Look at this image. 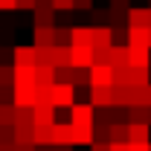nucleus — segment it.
Here are the masks:
<instances>
[{
    "label": "nucleus",
    "instance_id": "nucleus-16",
    "mask_svg": "<svg viewBox=\"0 0 151 151\" xmlns=\"http://www.w3.org/2000/svg\"><path fill=\"white\" fill-rule=\"evenodd\" d=\"M128 50H131L128 64H131L134 70H148V64H151V50H134V47H128Z\"/></svg>",
    "mask_w": 151,
    "mask_h": 151
},
{
    "label": "nucleus",
    "instance_id": "nucleus-18",
    "mask_svg": "<svg viewBox=\"0 0 151 151\" xmlns=\"http://www.w3.org/2000/svg\"><path fill=\"white\" fill-rule=\"evenodd\" d=\"M131 128V145H151V125H128Z\"/></svg>",
    "mask_w": 151,
    "mask_h": 151
},
{
    "label": "nucleus",
    "instance_id": "nucleus-28",
    "mask_svg": "<svg viewBox=\"0 0 151 151\" xmlns=\"http://www.w3.org/2000/svg\"><path fill=\"white\" fill-rule=\"evenodd\" d=\"M134 6L131 0H111V12H116V15H128Z\"/></svg>",
    "mask_w": 151,
    "mask_h": 151
},
{
    "label": "nucleus",
    "instance_id": "nucleus-1",
    "mask_svg": "<svg viewBox=\"0 0 151 151\" xmlns=\"http://www.w3.org/2000/svg\"><path fill=\"white\" fill-rule=\"evenodd\" d=\"M70 125H76V128H93L96 125V108L90 102H76L70 108Z\"/></svg>",
    "mask_w": 151,
    "mask_h": 151
},
{
    "label": "nucleus",
    "instance_id": "nucleus-26",
    "mask_svg": "<svg viewBox=\"0 0 151 151\" xmlns=\"http://www.w3.org/2000/svg\"><path fill=\"white\" fill-rule=\"evenodd\" d=\"M52 87H55V84H52ZM52 87H44V84H38V87H35L38 108H44V105H52Z\"/></svg>",
    "mask_w": 151,
    "mask_h": 151
},
{
    "label": "nucleus",
    "instance_id": "nucleus-20",
    "mask_svg": "<svg viewBox=\"0 0 151 151\" xmlns=\"http://www.w3.org/2000/svg\"><path fill=\"white\" fill-rule=\"evenodd\" d=\"M15 119H18V108H15V102L0 105V128H15Z\"/></svg>",
    "mask_w": 151,
    "mask_h": 151
},
{
    "label": "nucleus",
    "instance_id": "nucleus-30",
    "mask_svg": "<svg viewBox=\"0 0 151 151\" xmlns=\"http://www.w3.org/2000/svg\"><path fill=\"white\" fill-rule=\"evenodd\" d=\"M76 9V0H55V12H70Z\"/></svg>",
    "mask_w": 151,
    "mask_h": 151
},
{
    "label": "nucleus",
    "instance_id": "nucleus-38",
    "mask_svg": "<svg viewBox=\"0 0 151 151\" xmlns=\"http://www.w3.org/2000/svg\"><path fill=\"white\" fill-rule=\"evenodd\" d=\"M145 105H148V108H151V87H148V90H145Z\"/></svg>",
    "mask_w": 151,
    "mask_h": 151
},
{
    "label": "nucleus",
    "instance_id": "nucleus-9",
    "mask_svg": "<svg viewBox=\"0 0 151 151\" xmlns=\"http://www.w3.org/2000/svg\"><path fill=\"white\" fill-rule=\"evenodd\" d=\"M55 145H61V148L76 145V128L70 122H58L55 125Z\"/></svg>",
    "mask_w": 151,
    "mask_h": 151
},
{
    "label": "nucleus",
    "instance_id": "nucleus-29",
    "mask_svg": "<svg viewBox=\"0 0 151 151\" xmlns=\"http://www.w3.org/2000/svg\"><path fill=\"white\" fill-rule=\"evenodd\" d=\"M76 84H90V70H76Z\"/></svg>",
    "mask_w": 151,
    "mask_h": 151
},
{
    "label": "nucleus",
    "instance_id": "nucleus-6",
    "mask_svg": "<svg viewBox=\"0 0 151 151\" xmlns=\"http://www.w3.org/2000/svg\"><path fill=\"white\" fill-rule=\"evenodd\" d=\"M38 87V84H35ZM35 87H15V96H12V102H15V108H38V96H35Z\"/></svg>",
    "mask_w": 151,
    "mask_h": 151
},
{
    "label": "nucleus",
    "instance_id": "nucleus-35",
    "mask_svg": "<svg viewBox=\"0 0 151 151\" xmlns=\"http://www.w3.org/2000/svg\"><path fill=\"white\" fill-rule=\"evenodd\" d=\"M90 151H111V145H102V142H93V145H90Z\"/></svg>",
    "mask_w": 151,
    "mask_h": 151
},
{
    "label": "nucleus",
    "instance_id": "nucleus-8",
    "mask_svg": "<svg viewBox=\"0 0 151 151\" xmlns=\"http://www.w3.org/2000/svg\"><path fill=\"white\" fill-rule=\"evenodd\" d=\"M73 90H76V87H70V84H55V87H52V105L70 111V108L76 105V102H73Z\"/></svg>",
    "mask_w": 151,
    "mask_h": 151
},
{
    "label": "nucleus",
    "instance_id": "nucleus-4",
    "mask_svg": "<svg viewBox=\"0 0 151 151\" xmlns=\"http://www.w3.org/2000/svg\"><path fill=\"white\" fill-rule=\"evenodd\" d=\"M12 64L15 67H38L35 47H15L12 50Z\"/></svg>",
    "mask_w": 151,
    "mask_h": 151
},
{
    "label": "nucleus",
    "instance_id": "nucleus-14",
    "mask_svg": "<svg viewBox=\"0 0 151 151\" xmlns=\"http://www.w3.org/2000/svg\"><path fill=\"white\" fill-rule=\"evenodd\" d=\"M111 47H113V29L111 26H96L93 50H111Z\"/></svg>",
    "mask_w": 151,
    "mask_h": 151
},
{
    "label": "nucleus",
    "instance_id": "nucleus-2",
    "mask_svg": "<svg viewBox=\"0 0 151 151\" xmlns=\"http://www.w3.org/2000/svg\"><path fill=\"white\" fill-rule=\"evenodd\" d=\"M73 67L76 70H93L96 67V50L93 47H73Z\"/></svg>",
    "mask_w": 151,
    "mask_h": 151
},
{
    "label": "nucleus",
    "instance_id": "nucleus-17",
    "mask_svg": "<svg viewBox=\"0 0 151 151\" xmlns=\"http://www.w3.org/2000/svg\"><path fill=\"white\" fill-rule=\"evenodd\" d=\"M35 29H58L55 26V9H38L35 12Z\"/></svg>",
    "mask_w": 151,
    "mask_h": 151
},
{
    "label": "nucleus",
    "instance_id": "nucleus-25",
    "mask_svg": "<svg viewBox=\"0 0 151 151\" xmlns=\"http://www.w3.org/2000/svg\"><path fill=\"white\" fill-rule=\"evenodd\" d=\"M116 87H134V67H125V70H116Z\"/></svg>",
    "mask_w": 151,
    "mask_h": 151
},
{
    "label": "nucleus",
    "instance_id": "nucleus-31",
    "mask_svg": "<svg viewBox=\"0 0 151 151\" xmlns=\"http://www.w3.org/2000/svg\"><path fill=\"white\" fill-rule=\"evenodd\" d=\"M18 9H23V12H35L38 0H18Z\"/></svg>",
    "mask_w": 151,
    "mask_h": 151
},
{
    "label": "nucleus",
    "instance_id": "nucleus-36",
    "mask_svg": "<svg viewBox=\"0 0 151 151\" xmlns=\"http://www.w3.org/2000/svg\"><path fill=\"white\" fill-rule=\"evenodd\" d=\"M111 151H131V145H111Z\"/></svg>",
    "mask_w": 151,
    "mask_h": 151
},
{
    "label": "nucleus",
    "instance_id": "nucleus-37",
    "mask_svg": "<svg viewBox=\"0 0 151 151\" xmlns=\"http://www.w3.org/2000/svg\"><path fill=\"white\" fill-rule=\"evenodd\" d=\"M131 151H151V145H131Z\"/></svg>",
    "mask_w": 151,
    "mask_h": 151
},
{
    "label": "nucleus",
    "instance_id": "nucleus-22",
    "mask_svg": "<svg viewBox=\"0 0 151 151\" xmlns=\"http://www.w3.org/2000/svg\"><path fill=\"white\" fill-rule=\"evenodd\" d=\"M73 67V47H55V70Z\"/></svg>",
    "mask_w": 151,
    "mask_h": 151
},
{
    "label": "nucleus",
    "instance_id": "nucleus-21",
    "mask_svg": "<svg viewBox=\"0 0 151 151\" xmlns=\"http://www.w3.org/2000/svg\"><path fill=\"white\" fill-rule=\"evenodd\" d=\"M15 128H35V111H32V108H18Z\"/></svg>",
    "mask_w": 151,
    "mask_h": 151
},
{
    "label": "nucleus",
    "instance_id": "nucleus-27",
    "mask_svg": "<svg viewBox=\"0 0 151 151\" xmlns=\"http://www.w3.org/2000/svg\"><path fill=\"white\" fill-rule=\"evenodd\" d=\"M18 145H35V128H15Z\"/></svg>",
    "mask_w": 151,
    "mask_h": 151
},
{
    "label": "nucleus",
    "instance_id": "nucleus-12",
    "mask_svg": "<svg viewBox=\"0 0 151 151\" xmlns=\"http://www.w3.org/2000/svg\"><path fill=\"white\" fill-rule=\"evenodd\" d=\"M96 26H73V47H93Z\"/></svg>",
    "mask_w": 151,
    "mask_h": 151
},
{
    "label": "nucleus",
    "instance_id": "nucleus-5",
    "mask_svg": "<svg viewBox=\"0 0 151 151\" xmlns=\"http://www.w3.org/2000/svg\"><path fill=\"white\" fill-rule=\"evenodd\" d=\"M90 105L93 108H113L116 105L113 87H90Z\"/></svg>",
    "mask_w": 151,
    "mask_h": 151
},
{
    "label": "nucleus",
    "instance_id": "nucleus-34",
    "mask_svg": "<svg viewBox=\"0 0 151 151\" xmlns=\"http://www.w3.org/2000/svg\"><path fill=\"white\" fill-rule=\"evenodd\" d=\"M76 9H93V0H76Z\"/></svg>",
    "mask_w": 151,
    "mask_h": 151
},
{
    "label": "nucleus",
    "instance_id": "nucleus-3",
    "mask_svg": "<svg viewBox=\"0 0 151 151\" xmlns=\"http://www.w3.org/2000/svg\"><path fill=\"white\" fill-rule=\"evenodd\" d=\"M113 81H116L113 67H99L96 64L90 70V87H113Z\"/></svg>",
    "mask_w": 151,
    "mask_h": 151
},
{
    "label": "nucleus",
    "instance_id": "nucleus-32",
    "mask_svg": "<svg viewBox=\"0 0 151 151\" xmlns=\"http://www.w3.org/2000/svg\"><path fill=\"white\" fill-rule=\"evenodd\" d=\"M0 9L12 12V9H18V0H0Z\"/></svg>",
    "mask_w": 151,
    "mask_h": 151
},
{
    "label": "nucleus",
    "instance_id": "nucleus-23",
    "mask_svg": "<svg viewBox=\"0 0 151 151\" xmlns=\"http://www.w3.org/2000/svg\"><path fill=\"white\" fill-rule=\"evenodd\" d=\"M32 47H55V29H35Z\"/></svg>",
    "mask_w": 151,
    "mask_h": 151
},
{
    "label": "nucleus",
    "instance_id": "nucleus-15",
    "mask_svg": "<svg viewBox=\"0 0 151 151\" xmlns=\"http://www.w3.org/2000/svg\"><path fill=\"white\" fill-rule=\"evenodd\" d=\"M148 32L151 29H128V47H134V50H151Z\"/></svg>",
    "mask_w": 151,
    "mask_h": 151
},
{
    "label": "nucleus",
    "instance_id": "nucleus-11",
    "mask_svg": "<svg viewBox=\"0 0 151 151\" xmlns=\"http://www.w3.org/2000/svg\"><path fill=\"white\" fill-rule=\"evenodd\" d=\"M38 67H15V87H35L38 84Z\"/></svg>",
    "mask_w": 151,
    "mask_h": 151
},
{
    "label": "nucleus",
    "instance_id": "nucleus-13",
    "mask_svg": "<svg viewBox=\"0 0 151 151\" xmlns=\"http://www.w3.org/2000/svg\"><path fill=\"white\" fill-rule=\"evenodd\" d=\"M128 58H131V50H128V47H113V50H111V67H113V73L131 67Z\"/></svg>",
    "mask_w": 151,
    "mask_h": 151
},
{
    "label": "nucleus",
    "instance_id": "nucleus-19",
    "mask_svg": "<svg viewBox=\"0 0 151 151\" xmlns=\"http://www.w3.org/2000/svg\"><path fill=\"white\" fill-rule=\"evenodd\" d=\"M111 145H131V128L128 125H111Z\"/></svg>",
    "mask_w": 151,
    "mask_h": 151
},
{
    "label": "nucleus",
    "instance_id": "nucleus-39",
    "mask_svg": "<svg viewBox=\"0 0 151 151\" xmlns=\"http://www.w3.org/2000/svg\"><path fill=\"white\" fill-rule=\"evenodd\" d=\"M148 44H151V32H148Z\"/></svg>",
    "mask_w": 151,
    "mask_h": 151
},
{
    "label": "nucleus",
    "instance_id": "nucleus-24",
    "mask_svg": "<svg viewBox=\"0 0 151 151\" xmlns=\"http://www.w3.org/2000/svg\"><path fill=\"white\" fill-rule=\"evenodd\" d=\"M35 145H55V128H35Z\"/></svg>",
    "mask_w": 151,
    "mask_h": 151
},
{
    "label": "nucleus",
    "instance_id": "nucleus-10",
    "mask_svg": "<svg viewBox=\"0 0 151 151\" xmlns=\"http://www.w3.org/2000/svg\"><path fill=\"white\" fill-rule=\"evenodd\" d=\"M55 105H44L35 108V128H55Z\"/></svg>",
    "mask_w": 151,
    "mask_h": 151
},
{
    "label": "nucleus",
    "instance_id": "nucleus-33",
    "mask_svg": "<svg viewBox=\"0 0 151 151\" xmlns=\"http://www.w3.org/2000/svg\"><path fill=\"white\" fill-rule=\"evenodd\" d=\"M38 9H55V0H38Z\"/></svg>",
    "mask_w": 151,
    "mask_h": 151
},
{
    "label": "nucleus",
    "instance_id": "nucleus-7",
    "mask_svg": "<svg viewBox=\"0 0 151 151\" xmlns=\"http://www.w3.org/2000/svg\"><path fill=\"white\" fill-rule=\"evenodd\" d=\"M128 29H151V9L134 6L128 12Z\"/></svg>",
    "mask_w": 151,
    "mask_h": 151
}]
</instances>
